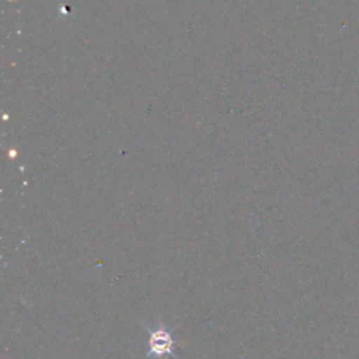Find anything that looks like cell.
I'll return each mask as SVG.
<instances>
[{
  "label": "cell",
  "instance_id": "obj_1",
  "mask_svg": "<svg viewBox=\"0 0 359 359\" xmlns=\"http://www.w3.org/2000/svg\"><path fill=\"white\" fill-rule=\"evenodd\" d=\"M149 341H147V356L150 359H170L174 356L175 341L172 338L171 330L158 324L153 328H146Z\"/></svg>",
  "mask_w": 359,
  "mask_h": 359
}]
</instances>
